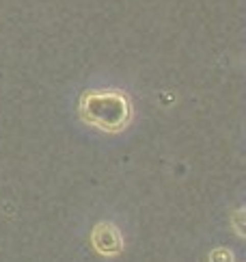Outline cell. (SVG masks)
I'll list each match as a JSON object with an SVG mask.
<instances>
[{"instance_id":"6da1fadb","label":"cell","mask_w":246,"mask_h":262,"mask_svg":"<svg viewBox=\"0 0 246 262\" xmlns=\"http://www.w3.org/2000/svg\"><path fill=\"white\" fill-rule=\"evenodd\" d=\"M82 111L91 124L106 130H117L128 121V102L115 93H89Z\"/></svg>"}]
</instances>
